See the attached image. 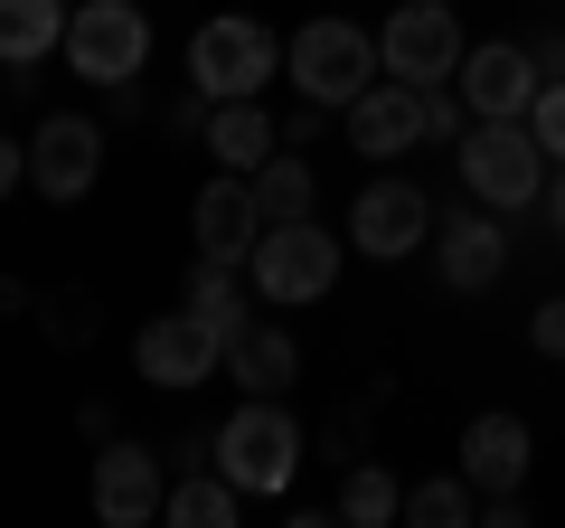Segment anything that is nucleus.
<instances>
[{
  "label": "nucleus",
  "mask_w": 565,
  "mask_h": 528,
  "mask_svg": "<svg viewBox=\"0 0 565 528\" xmlns=\"http://www.w3.org/2000/svg\"><path fill=\"white\" fill-rule=\"evenodd\" d=\"M282 76L302 85V104H330V114H349V104L367 95V85L386 76V57H377V29H359V20H302L292 39H282Z\"/></svg>",
  "instance_id": "nucleus-1"
},
{
  "label": "nucleus",
  "mask_w": 565,
  "mask_h": 528,
  "mask_svg": "<svg viewBox=\"0 0 565 528\" xmlns=\"http://www.w3.org/2000/svg\"><path fill=\"white\" fill-rule=\"evenodd\" d=\"M207 463H217L245 500H274V490L302 472V425H292L282 397H245V406L207 434Z\"/></svg>",
  "instance_id": "nucleus-2"
},
{
  "label": "nucleus",
  "mask_w": 565,
  "mask_h": 528,
  "mask_svg": "<svg viewBox=\"0 0 565 528\" xmlns=\"http://www.w3.org/2000/svg\"><path fill=\"white\" fill-rule=\"evenodd\" d=\"M340 264H349V236H330L321 218H282V226L255 236L245 284H255L274 311H302V303H321V293L340 284Z\"/></svg>",
  "instance_id": "nucleus-3"
},
{
  "label": "nucleus",
  "mask_w": 565,
  "mask_h": 528,
  "mask_svg": "<svg viewBox=\"0 0 565 528\" xmlns=\"http://www.w3.org/2000/svg\"><path fill=\"white\" fill-rule=\"evenodd\" d=\"M274 76H282V39L255 20V10H217V20H199V39H189V85H199L207 104L264 95Z\"/></svg>",
  "instance_id": "nucleus-4"
},
{
  "label": "nucleus",
  "mask_w": 565,
  "mask_h": 528,
  "mask_svg": "<svg viewBox=\"0 0 565 528\" xmlns=\"http://www.w3.org/2000/svg\"><path fill=\"white\" fill-rule=\"evenodd\" d=\"M452 151H462V189L481 208H537L546 199V142H537V123H527V114L471 123Z\"/></svg>",
  "instance_id": "nucleus-5"
},
{
  "label": "nucleus",
  "mask_w": 565,
  "mask_h": 528,
  "mask_svg": "<svg viewBox=\"0 0 565 528\" xmlns=\"http://www.w3.org/2000/svg\"><path fill=\"white\" fill-rule=\"evenodd\" d=\"M66 66L85 85H132L151 66V20H141V0H85L76 20H66Z\"/></svg>",
  "instance_id": "nucleus-6"
},
{
  "label": "nucleus",
  "mask_w": 565,
  "mask_h": 528,
  "mask_svg": "<svg viewBox=\"0 0 565 528\" xmlns=\"http://www.w3.org/2000/svg\"><path fill=\"white\" fill-rule=\"evenodd\" d=\"M132 368H141V387H161V397H180V387H207L226 368V330L217 321H199V311H161V321H141V340H132Z\"/></svg>",
  "instance_id": "nucleus-7"
},
{
  "label": "nucleus",
  "mask_w": 565,
  "mask_h": 528,
  "mask_svg": "<svg viewBox=\"0 0 565 528\" xmlns=\"http://www.w3.org/2000/svg\"><path fill=\"white\" fill-rule=\"evenodd\" d=\"M377 57H386V76H405V85H452V66H462L452 0H405V10H386Z\"/></svg>",
  "instance_id": "nucleus-8"
},
{
  "label": "nucleus",
  "mask_w": 565,
  "mask_h": 528,
  "mask_svg": "<svg viewBox=\"0 0 565 528\" xmlns=\"http://www.w3.org/2000/svg\"><path fill=\"white\" fill-rule=\"evenodd\" d=\"M349 245L377 255V264H405L415 245H434V199H424L405 170H396V180H367L359 208H349Z\"/></svg>",
  "instance_id": "nucleus-9"
},
{
  "label": "nucleus",
  "mask_w": 565,
  "mask_h": 528,
  "mask_svg": "<svg viewBox=\"0 0 565 528\" xmlns=\"http://www.w3.org/2000/svg\"><path fill=\"white\" fill-rule=\"evenodd\" d=\"M452 85H462V104H471V123H509V114H527L537 104V57H527L519 39H490V47H462V66H452Z\"/></svg>",
  "instance_id": "nucleus-10"
},
{
  "label": "nucleus",
  "mask_w": 565,
  "mask_h": 528,
  "mask_svg": "<svg viewBox=\"0 0 565 528\" xmlns=\"http://www.w3.org/2000/svg\"><path fill=\"white\" fill-rule=\"evenodd\" d=\"M95 170H104V133L85 114H47L39 133H29V189H39V199H85V189H95Z\"/></svg>",
  "instance_id": "nucleus-11"
},
{
  "label": "nucleus",
  "mask_w": 565,
  "mask_h": 528,
  "mask_svg": "<svg viewBox=\"0 0 565 528\" xmlns=\"http://www.w3.org/2000/svg\"><path fill=\"white\" fill-rule=\"evenodd\" d=\"M340 123H349V151H359V161H405V151L424 142V85L377 76Z\"/></svg>",
  "instance_id": "nucleus-12"
},
{
  "label": "nucleus",
  "mask_w": 565,
  "mask_h": 528,
  "mask_svg": "<svg viewBox=\"0 0 565 528\" xmlns=\"http://www.w3.org/2000/svg\"><path fill=\"white\" fill-rule=\"evenodd\" d=\"M161 500H170V482H161V453L151 444H104L95 453V519L104 528H151Z\"/></svg>",
  "instance_id": "nucleus-13"
},
{
  "label": "nucleus",
  "mask_w": 565,
  "mask_h": 528,
  "mask_svg": "<svg viewBox=\"0 0 565 528\" xmlns=\"http://www.w3.org/2000/svg\"><path fill=\"white\" fill-rule=\"evenodd\" d=\"M189 236H199V255L217 264H245L264 236V208H255V180L245 170H217V180L199 189V208H189Z\"/></svg>",
  "instance_id": "nucleus-14"
},
{
  "label": "nucleus",
  "mask_w": 565,
  "mask_h": 528,
  "mask_svg": "<svg viewBox=\"0 0 565 528\" xmlns=\"http://www.w3.org/2000/svg\"><path fill=\"white\" fill-rule=\"evenodd\" d=\"M434 264H444V284H452V293H490V284L509 274V226H500V218H471V208H462V218L434 226Z\"/></svg>",
  "instance_id": "nucleus-15"
},
{
  "label": "nucleus",
  "mask_w": 565,
  "mask_h": 528,
  "mask_svg": "<svg viewBox=\"0 0 565 528\" xmlns=\"http://www.w3.org/2000/svg\"><path fill=\"white\" fill-rule=\"evenodd\" d=\"M527 453H537V444H527V415H471V425H462V482L481 490V500H490V490H519L527 482Z\"/></svg>",
  "instance_id": "nucleus-16"
},
{
  "label": "nucleus",
  "mask_w": 565,
  "mask_h": 528,
  "mask_svg": "<svg viewBox=\"0 0 565 528\" xmlns=\"http://www.w3.org/2000/svg\"><path fill=\"white\" fill-rule=\"evenodd\" d=\"M282 151V123L264 114V95H236V104H207V161L226 170H255Z\"/></svg>",
  "instance_id": "nucleus-17"
},
{
  "label": "nucleus",
  "mask_w": 565,
  "mask_h": 528,
  "mask_svg": "<svg viewBox=\"0 0 565 528\" xmlns=\"http://www.w3.org/2000/svg\"><path fill=\"white\" fill-rule=\"evenodd\" d=\"M226 378H236L245 397H282V387L302 378V349H292V330H274V321H245L236 340H226Z\"/></svg>",
  "instance_id": "nucleus-18"
},
{
  "label": "nucleus",
  "mask_w": 565,
  "mask_h": 528,
  "mask_svg": "<svg viewBox=\"0 0 565 528\" xmlns=\"http://www.w3.org/2000/svg\"><path fill=\"white\" fill-rule=\"evenodd\" d=\"M161 519H170V528H236V519H245V490L226 482L217 463H189L180 482H170Z\"/></svg>",
  "instance_id": "nucleus-19"
},
{
  "label": "nucleus",
  "mask_w": 565,
  "mask_h": 528,
  "mask_svg": "<svg viewBox=\"0 0 565 528\" xmlns=\"http://www.w3.org/2000/svg\"><path fill=\"white\" fill-rule=\"evenodd\" d=\"M66 0H0V66H39L47 47H66Z\"/></svg>",
  "instance_id": "nucleus-20"
},
{
  "label": "nucleus",
  "mask_w": 565,
  "mask_h": 528,
  "mask_svg": "<svg viewBox=\"0 0 565 528\" xmlns=\"http://www.w3.org/2000/svg\"><path fill=\"white\" fill-rule=\"evenodd\" d=\"M245 180H255V208H264V226H282V218H321V170L311 161H255L245 170Z\"/></svg>",
  "instance_id": "nucleus-21"
},
{
  "label": "nucleus",
  "mask_w": 565,
  "mask_h": 528,
  "mask_svg": "<svg viewBox=\"0 0 565 528\" xmlns=\"http://www.w3.org/2000/svg\"><path fill=\"white\" fill-rule=\"evenodd\" d=\"M340 519H349V528H396V519H405L396 472H386V463H349V482H340Z\"/></svg>",
  "instance_id": "nucleus-22"
},
{
  "label": "nucleus",
  "mask_w": 565,
  "mask_h": 528,
  "mask_svg": "<svg viewBox=\"0 0 565 528\" xmlns=\"http://www.w3.org/2000/svg\"><path fill=\"white\" fill-rule=\"evenodd\" d=\"M189 311H199V321H217L226 340H236V330H245V284H236V264H217V255L189 264Z\"/></svg>",
  "instance_id": "nucleus-23"
},
{
  "label": "nucleus",
  "mask_w": 565,
  "mask_h": 528,
  "mask_svg": "<svg viewBox=\"0 0 565 528\" xmlns=\"http://www.w3.org/2000/svg\"><path fill=\"white\" fill-rule=\"evenodd\" d=\"M405 519H415V528H471V519H481V490H471L462 472H444V482L405 490Z\"/></svg>",
  "instance_id": "nucleus-24"
},
{
  "label": "nucleus",
  "mask_w": 565,
  "mask_h": 528,
  "mask_svg": "<svg viewBox=\"0 0 565 528\" xmlns=\"http://www.w3.org/2000/svg\"><path fill=\"white\" fill-rule=\"evenodd\" d=\"M462 85H424V142H462Z\"/></svg>",
  "instance_id": "nucleus-25"
},
{
  "label": "nucleus",
  "mask_w": 565,
  "mask_h": 528,
  "mask_svg": "<svg viewBox=\"0 0 565 528\" xmlns=\"http://www.w3.org/2000/svg\"><path fill=\"white\" fill-rule=\"evenodd\" d=\"M527 123H537L546 161H565V76H556V85H537V104H527Z\"/></svg>",
  "instance_id": "nucleus-26"
},
{
  "label": "nucleus",
  "mask_w": 565,
  "mask_h": 528,
  "mask_svg": "<svg viewBox=\"0 0 565 528\" xmlns=\"http://www.w3.org/2000/svg\"><path fill=\"white\" fill-rule=\"evenodd\" d=\"M527 349H537V359H565V303H537V311H527Z\"/></svg>",
  "instance_id": "nucleus-27"
},
{
  "label": "nucleus",
  "mask_w": 565,
  "mask_h": 528,
  "mask_svg": "<svg viewBox=\"0 0 565 528\" xmlns=\"http://www.w3.org/2000/svg\"><path fill=\"white\" fill-rule=\"evenodd\" d=\"M481 519H490V528H527V500H519V490H490Z\"/></svg>",
  "instance_id": "nucleus-28"
},
{
  "label": "nucleus",
  "mask_w": 565,
  "mask_h": 528,
  "mask_svg": "<svg viewBox=\"0 0 565 528\" xmlns=\"http://www.w3.org/2000/svg\"><path fill=\"white\" fill-rule=\"evenodd\" d=\"M20 170H29V151L10 142V133H0V199H10V189H20Z\"/></svg>",
  "instance_id": "nucleus-29"
},
{
  "label": "nucleus",
  "mask_w": 565,
  "mask_h": 528,
  "mask_svg": "<svg viewBox=\"0 0 565 528\" xmlns=\"http://www.w3.org/2000/svg\"><path fill=\"white\" fill-rule=\"evenodd\" d=\"M527 57H537V76H546V85L565 76V39H537V47H527Z\"/></svg>",
  "instance_id": "nucleus-30"
},
{
  "label": "nucleus",
  "mask_w": 565,
  "mask_h": 528,
  "mask_svg": "<svg viewBox=\"0 0 565 528\" xmlns=\"http://www.w3.org/2000/svg\"><path fill=\"white\" fill-rule=\"evenodd\" d=\"M546 226L565 236V161H556V180H546Z\"/></svg>",
  "instance_id": "nucleus-31"
}]
</instances>
